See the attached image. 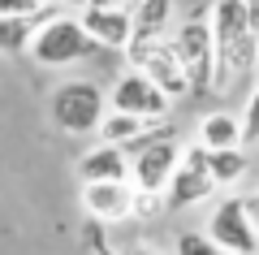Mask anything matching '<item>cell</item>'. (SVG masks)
<instances>
[{
  "mask_svg": "<svg viewBox=\"0 0 259 255\" xmlns=\"http://www.w3.org/2000/svg\"><path fill=\"white\" fill-rule=\"evenodd\" d=\"M199 143L207 152H221V147H246V130L233 113H207L199 121Z\"/></svg>",
  "mask_w": 259,
  "mask_h": 255,
  "instance_id": "obj_13",
  "label": "cell"
},
{
  "mask_svg": "<svg viewBox=\"0 0 259 255\" xmlns=\"http://www.w3.org/2000/svg\"><path fill=\"white\" fill-rule=\"evenodd\" d=\"M48 113L65 134H95L104 126V117H108V95L91 78H69L52 91Z\"/></svg>",
  "mask_w": 259,
  "mask_h": 255,
  "instance_id": "obj_2",
  "label": "cell"
},
{
  "mask_svg": "<svg viewBox=\"0 0 259 255\" xmlns=\"http://www.w3.org/2000/svg\"><path fill=\"white\" fill-rule=\"evenodd\" d=\"M216 195V177H212V164H207V147L203 143H194L182 152V160H177V173L173 182H168V212H186L194 208V203H203Z\"/></svg>",
  "mask_w": 259,
  "mask_h": 255,
  "instance_id": "obj_6",
  "label": "cell"
},
{
  "mask_svg": "<svg viewBox=\"0 0 259 255\" xmlns=\"http://www.w3.org/2000/svg\"><path fill=\"white\" fill-rule=\"evenodd\" d=\"M125 255H160V251H151V246H130Z\"/></svg>",
  "mask_w": 259,
  "mask_h": 255,
  "instance_id": "obj_23",
  "label": "cell"
},
{
  "mask_svg": "<svg viewBox=\"0 0 259 255\" xmlns=\"http://www.w3.org/2000/svg\"><path fill=\"white\" fill-rule=\"evenodd\" d=\"M177 160H182V147H177V134H164V138H151L147 147H139V152L130 156V177H134V186L147 195H160L168 191V182H173L177 173Z\"/></svg>",
  "mask_w": 259,
  "mask_h": 255,
  "instance_id": "obj_8",
  "label": "cell"
},
{
  "mask_svg": "<svg viewBox=\"0 0 259 255\" xmlns=\"http://www.w3.org/2000/svg\"><path fill=\"white\" fill-rule=\"evenodd\" d=\"M173 18V0H139L134 5V39H160Z\"/></svg>",
  "mask_w": 259,
  "mask_h": 255,
  "instance_id": "obj_14",
  "label": "cell"
},
{
  "mask_svg": "<svg viewBox=\"0 0 259 255\" xmlns=\"http://www.w3.org/2000/svg\"><path fill=\"white\" fill-rule=\"evenodd\" d=\"M160 208H168V203L156 199V195H147V191H139V199H134V216H156Z\"/></svg>",
  "mask_w": 259,
  "mask_h": 255,
  "instance_id": "obj_20",
  "label": "cell"
},
{
  "mask_svg": "<svg viewBox=\"0 0 259 255\" xmlns=\"http://www.w3.org/2000/svg\"><path fill=\"white\" fill-rule=\"evenodd\" d=\"M242 5L250 9V18H255V26H259V0H242Z\"/></svg>",
  "mask_w": 259,
  "mask_h": 255,
  "instance_id": "obj_22",
  "label": "cell"
},
{
  "mask_svg": "<svg viewBox=\"0 0 259 255\" xmlns=\"http://www.w3.org/2000/svg\"><path fill=\"white\" fill-rule=\"evenodd\" d=\"M61 18V13H44V18H0V52H18L22 44H30L35 39V30L44 26V22Z\"/></svg>",
  "mask_w": 259,
  "mask_h": 255,
  "instance_id": "obj_15",
  "label": "cell"
},
{
  "mask_svg": "<svg viewBox=\"0 0 259 255\" xmlns=\"http://www.w3.org/2000/svg\"><path fill=\"white\" fill-rule=\"evenodd\" d=\"M125 52H130V61H134V69L147 74L160 91L190 95V78H186V65H182V56H177L173 39H164V35L160 39H134Z\"/></svg>",
  "mask_w": 259,
  "mask_h": 255,
  "instance_id": "obj_5",
  "label": "cell"
},
{
  "mask_svg": "<svg viewBox=\"0 0 259 255\" xmlns=\"http://www.w3.org/2000/svg\"><path fill=\"white\" fill-rule=\"evenodd\" d=\"M242 130H246V143H259V87L250 91L246 113H242Z\"/></svg>",
  "mask_w": 259,
  "mask_h": 255,
  "instance_id": "obj_19",
  "label": "cell"
},
{
  "mask_svg": "<svg viewBox=\"0 0 259 255\" xmlns=\"http://www.w3.org/2000/svg\"><path fill=\"white\" fill-rule=\"evenodd\" d=\"M108 104H112L117 113H134V117H147V121H164V113H168V104H173V95L160 91L147 74L130 69V74H121L117 87L108 91Z\"/></svg>",
  "mask_w": 259,
  "mask_h": 255,
  "instance_id": "obj_9",
  "label": "cell"
},
{
  "mask_svg": "<svg viewBox=\"0 0 259 255\" xmlns=\"http://www.w3.org/2000/svg\"><path fill=\"white\" fill-rule=\"evenodd\" d=\"M177 255H233V251H225L212 234H182L177 238Z\"/></svg>",
  "mask_w": 259,
  "mask_h": 255,
  "instance_id": "obj_17",
  "label": "cell"
},
{
  "mask_svg": "<svg viewBox=\"0 0 259 255\" xmlns=\"http://www.w3.org/2000/svg\"><path fill=\"white\" fill-rule=\"evenodd\" d=\"M121 5H125V9H134V5H139V0H121Z\"/></svg>",
  "mask_w": 259,
  "mask_h": 255,
  "instance_id": "obj_25",
  "label": "cell"
},
{
  "mask_svg": "<svg viewBox=\"0 0 259 255\" xmlns=\"http://www.w3.org/2000/svg\"><path fill=\"white\" fill-rule=\"evenodd\" d=\"M91 48H100V44L87 35L82 18H65V13L52 18V22H44V26L35 30V39H30V56H35L39 65H52V69L82 61Z\"/></svg>",
  "mask_w": 259,
  "mask_h": 255,
  "instance_id": "obj_4",
  "label": "cell"
},
{
  "mask_svg": "<svg viewBox=\"0 0 259 255\" xmlns=\"http://www.w3.org/2000/svg\"><path fill=\"white\" fill-rule=\"evenodd\" d=\"M130 152L117 143H100L78 160V177L82 182H130Z\"/></svg>",
  "mask_w": 259,
  "mask_h": 255,
  "instance_id": "obj_12",
  "label": "cell"
},
{
  "mask_svg": "<svg viewBox=\"0 0 259 255\" xmlns=\"http://www.w3.org/2000/svg\"><path fill=\"white\" fill-rule=\"evenodd\" d=\"M207 18H212V35H216V91H225L246 69H255L259 26L242 0H216Z\"/></svg>",
  "mask_w": 259,
  "mask_h": 255,
  "instance_id": "obj_1",
  "label": "cell"
},
{
  "mask_svg": "<svg viewBox=\"0 0 259 255\" xmlns=\"http://www.w3.org/2000/svg\"><path fill=\"white\" fill-rule=\"evenodd\" d=\"M44 13H61V9H48L44 0H0V18H44Z\"/></svg>",
  "mask_w": 259,
  "mask_h": 255,
  "instance_id": "obj_18",
  "label": "cell"
},
{
  "mask_svg": "<svg viewBox=\"0 0 259 255\" xmlns=\"http://www.w3.org/2000/svg\"><path fill=\"white\" fill-rule=\"evenodd\" d=\"M82 26L100 48H130L134 44V9H125V5H87Z\"/></svg>",
  "mask_w": 259,
  "mask_h": 255,
  "instance_id": "obj_10",
  "label": "cell"
},
{
  "mask_svg": "<svg viewBox=\"0 0 259 255\" xmlns=\"http://www.w3.org/2000/svg\"><path fill=\"white\" fill-rule=\"evenodd\" d=\"M255 69H259V48H255Z\"/></svg>",
  "mask_w": 259,
  "mask_h": 255,
  "instance_id": "obj_26",
  "label": "cell"
},
{
  "mask_svg": "<svg viewBox=\"0 0 259 255\" xmlns=\"http://www.w3.org/2000/svg\"><path fill=\"white\" fill-rule=\"evenodd\" d=\"M134 186L130 182H82V203L95 221H125L134 216Z\"/></svg>",
  "mask_w": 259,
  "mask_h": 255,
  "instance_id": "obj_11",
  "label": "cell"
},
{
  "mask_svg": "<svg viewBox=\"0 0 259 255\" xmlns=\"http://www.w3.org/2000/svg\"><path fill=\"white\" fill-rule=\"evenodd\" d=\"M61 5H78V9H87V0H61Z\"/></svg>",
  "mask_w": 259,
  "mask_h": 255,
  "instance_id": "obj_24",
  "label": "cell"
},
{
  "mask_svg": "<svg viewBox=\"0 0 259 255\" xmlns=\"http://www.w3.org/2000/svg\"><path fill=\"white\" fill-rule=\"evenodd\" d=\"M246 212H250V221H255V229H259V191L246 195Z\"/></svg>",
  "mask_w": 259,
  "mask_h": 255,
  "instance_id": "obj_21",
  "label": "cell"
},
{
  "mask_svg": "<svg viewBox=\"0 0 259 255\" xmlns=\"http://www.w3.org/2000/svg\"><path fill=\"white\" fill-rule=\"evenodd\" d=\"M207 234L233 255H259V229L246 212V195H229L216 203L207 216Z\"/></svg>",
  "mask_w": 259,
  "mask_h": 255,
  "instance_id": "obj_7",
  "label": "cell"
},
{
  "mask_svg": "<svg viewBox=\"0 0 259 255\" xmlns=\"http://www.w3.org/2000/svg\"><path fill=\"white\" fill-rule=\"evenodd\" d=\"M216 186H229L238 177H246V147H221V152H207Z\"/></svg>",
  "mask_w": 259,
  "mask_h": 255,
  "instance_id": "obj_16",
  "label": "cell"
},
{
  "mask_svg": "<svg viewBox=\"0 0 259 255\" xmlns=\"http://www.w3.org/2000/svg\"><path fill=\"white\" fill-rule=\"evenodd\" d=\"M173 48L186 65L190 78V95H212L216 91V35H212V18H190L177 26Z\"/></svg>",
  "mask_w": 259,
  "mask_h": 255,
  "instance_id": "obj_3",
  "label": "cell"
}]
</instances>
